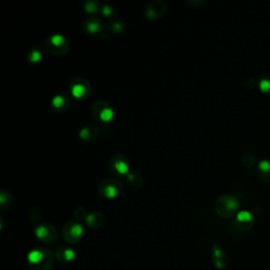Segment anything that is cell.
<instances>
[{
    "label": "cell",
    "mask_w": 270,
    "mask_h": 270,
    "mask_svg": "<svg viewBox=\"0 0 270 270\" xmlns=\"http://www.w3.org/2000/svg\"><path fill=\"white\" fill-rule=\"evenodd\" d=\"M29 268L31 270H51L54 263V257L46 248L33 250L28 257Z\"/></svg>",
    "instance_id": "1"
},
{
    "label": "cell",
    "mask_w": 270,
    "mask_h": 270,
    "mask_svg": "<svg viewBox=\"0 0 270 270\" xmlns=\"http://www.w3.org/2000/svg\"><path fill=\"white\" fill-rule=\"evenodd\" d=\"M240 204L238 200L232 195H224L217 200L215 204V210L217 214L223 217H230L237 213Z\"/></svg>",
    "instance_id": "2"
},
{
    "label": "cell",
    "mask_w": 270,
    "mask_h": 270,
    "mask_svg": "<svg viewBox=\"0 0 270 270\" xmlns=\"http://www.w3.org/2000/svg\"><path fill=\"white\" fill-rule=\"evenodd\" d=\"M83 227L78 223H69L63 228V238L70 243H75L83 236Z\"/></svg>",
    "instance_id": "3"
},
{
    "label": "cell",
    "mask_w": 270,
    "mask_h": 270,
    "mask_svg": "<svg viewBox=\"0 0 270 270\" xmlns=\"http://www.w3.org/2000/svg\"><path fill=\"white\" fill-rule=\"evenodd\" d=\"M35 233H36V236H37V238L45 243L54 242V240H56V236H57L55 228L53 227V226H50V225L39 226V227L36 228Z\"/></svg>",
    "instance_id": "4"
},
{
    "label": "cell",
    "mask_w": 270,
    "mask_h": 270,
    "mask_svg": "<svg viewBox=\"0 0 270 270\" xmlns=\"http://www.w3.org/2000/svg\"><path fill=\"white\" fill-rule=\"evenodd\" d=\"M253 216L249 211H240L237 214V225L240 229L242 230H249L253 225Z\"/></svg>",
    "instance_id": "5"
},
{
    "label": "cell",
    "mask_w": 270,
    "mask_h": 270,
    "mask_svg": "<svg viewBox=\"0 0 270 270\" xmlns=\"http://www.w3.org/2000/svg\"><path fill=\"white\" fill-rule=\"evenodd\" d=\"M257 173L263 184H270V162L268 159L260 160L257 165Z\"/></svg>",
    "instance_id": "6"
},
{
    "label": "cell",
    "mask_w": 270,
    "mask_h": 270,
    "mask_svg": "<svg viewBox=\"0 0 270 270\" xmlns=\"http://www.w3.org/2000/svg\"><path fill=\"white\" fill-rule=\"evenodd\" d=\"M75 251L71 248H60L56 251V258L62 263H69L75 259Z\"/></svg>",
    "instance_id": "7"
},
{
    "label": "cell",
    "mask_w": 270,
    "mask_h": 270,
    "mask_svg": "<svg viewBox=\"0 0 270 270\" xmlns=\"http://www.w3.org/2000/svg\"><path fill=\"white\" fill-rule=\"evenodd\" d=\"M213 261L215 266L218 268H225L228 264L227 257H226L225 252L222 249H220V248H215L214 249Z\"/></svg>",
    "instance_id": "8"
},
{
    "label": "cell",
    "mask_w": 270,
    "mask_h": 270,
    "mask_svg": "<svg viewBox=\"0 0 270 270\" xmlns=\"http://www.w3.org/2000/svg\"><path fill=\"white\" fill-rule=\"evenodd\" d=\"M88 226H90L91 228H98L99 226L103 225V215L100 213H92L86 218Z\"/></svg>",
    "instance_id": "9"
},
{
    "label": "cell",
    "mask_w": 270,
    "mask_h": 270,
    "mask_svg": "<svg viewBox=\"0 0 270 270\" xmlns=\"http://www.w3.org/2000/svg\"><path fill=\"white\" fill-rule=\"evenodd\" d=\"M50 43L53 48H63L67 45V41H65L64 37L60 34L53 35L52 37H50Z\"/></svg>",
    "instance_id": "10"
},
{
    "label": "cell",
    "mask_w": 270,
    "mask_h": 270,
    "mask_svg": "<svg viewBox=\"0 0 270 270\" xmlns=\"http://www.w3.org/2000/svg\"><path fill=\"white\" fill-rule=\"evenodd\" d=\"M258 85H259L261 92L265 93V94H270V75L261 77Z\"/></svg>",
    "instance_id": "11"
},
{
    "label": "cell",
    "mask_w": 270,
    "mask_h": 270,
    "mask_svg": "<svg viewBox=\"0 0 270 270\" xmlns=\"http://www.w3.org/2000/svg\"><path fill=\"white\" fill-rule=\"evenodd\" d=\"M72 94L76 98H83L87 94V88L83 84H77L72 87Z\"/></svg>",
    "instance_id": "12"
},
{
    "label": "cell",
    "mask_w": 270,
    "mask_h": 270,
    "mask_svg": "<svg viewBox=\"0 0 270 270\" xmlns=\"http://www.w3.org/2000/svg\"><path fill=\"white\" fill-rule=\"evenodd\" d=\"M86 28L89 33H97L100 28V24L98 23L97 19H90L86 24Z\"/></svg>",
    "instance_id": "13"
},
{
    "label": "cell",
    "mask_w": 270,
    "mask_h": 270,
    "mask_svg": "<svg viewBox=\"0 0 270 270\" xmlns=\"http://www.w3.org/2000/svg\"><path fill=\"white\" fill-rule=\"evenodd\" d=\"M114 116L113 110L111 108H105L99 112V119L103 121H110Z\"/></svg>",
    "instance_id": "14"
},
{
    "label": "cell",
    "mask_w": 270,
    "mask_h": 270,
    "mask_svg": "<svg viewBox=\"0 0 270 270\" xmlns=\"http://www.w3.org/2000/svg\"><path fill=\"white\" fill-rule=\"evenodd\" d=\"M115 169L120 174H126L129 171V167L125 160H119V162L115 163Z\"/></svg>",
    "instance_id": "15"
},
{
    "label": "cell",
    "mask_w": 270,
    "mask_h": 270,
    "mask_svg": "<svg viewBox=\"0 0 270 270\" xmlns=\"http://www.w3.org/2000/svg\"><path fill=\"white\" fill-rule=\"evenodd\" d=\"M104 195L107 196V198H109V199L115 198V196L118 195V190H116V187L113 186V185H107L105 191H104Z\"/></svg>",
    "instance_id": "16"
},
{
    "label": "cell",
    "mask_w": 270,
    "mask_h": 270,
    "mask_svg": "<svg viewBox=\"0 0 270 270\" xmlns=\"http://www.w3.org/2000/svg\"><path fill=\"white\" fill-rule=\"evenodd\" d=\"M65 103H67V99H64V97L61 95L55 96L52 100V104H53L54 108H56V109H62V107Z\"/></svg>",
    "instance_id": "17"
},
{
    "label": "cell",
    "mask_w": 270,
    "mask_h": 270,
    "mask_svg": "<svg viewBox=\"0 0 270 270\" xmlns=\"http://www.w3.org/2000/svg\"><path fill=\"white\" fill-rule=\"evenodd\" d=\"M40 58H41V54H40L39 51H33L32 54H31V56H30V60H31V61H33V62H37V61H39V60H40Z\"/></svg>",
    "instance_id": "18"
},
{
    "label": "cell",
    "mask_w": 270,
    "mask_h": 270,
    "mask_svg": "<svg viewBox=\"0 0 270 270\" xmlns=\"http://www.w3.org/2000/svg\"><path fill=\"white\" fill-rule=\"evenodd\" d=\"M111 8H109V6H105V8L103 9V13L105 14V15H110L111 13Z\"/></svg>",
    "instance_id": "19"
}]
</instances>
